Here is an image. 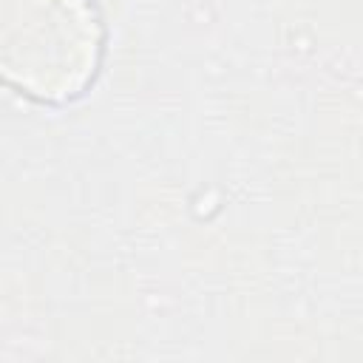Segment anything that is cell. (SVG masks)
Returning a JSON list of instances; mask_svg holds the SVG:
<instances>
[{"label": "cell", "mask_w": 363, "mask_h": 363, "mask_svg": "<svg viewBox=\"0 0 363 363\" xmlns=\"http://www.w3.org/2000/svg\"><path fill=\"white\" fill-rule=\"evenodd\" d=\"M102 20L91 0H6V79L26 96L62 105L82 96L102 62Z\"/></svg>", "instance_id": "obj_1"}]
</instances>
